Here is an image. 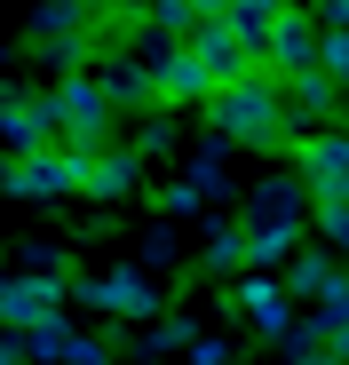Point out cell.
Instances as JSON below:
<instances>
[{
    "mask_svg": "<svg viewBox=\"0 0 349 365\" xmlns=\"http://www.w3.org/2000/svg\"><path fill=\"white\" fill-rule=\"evenodd\" d=\"M207 119L230 135V143H246V151H278L286 135H294V111H286L278 96V72H254V80H230L207 96Z\"/></svg>",
    "mask_w": 349,
    "mask_h": 365,
    "instance_id": "obj_1",
    "label": "cell"
},
{
    "mask_svg": "<svg viewBox=\"0 0 349 365\" xmlns=\"http://www.w3.org/2000/svg\"><path fill=\"white\" fill-rule=\"evenodd\" d=\"M270 72L278 80H302V72H318L325 64V16H310V9H286L278 24H270Z\"/></svg>",
    "mask_w": 349,
    "mask_h": 365,
    "instance_id": "obj_2",
    "label": "cell"
},
{
    "mask_svg": "<svg viewBox=\"0 0 349 365\" xmlns=\"http://www.w3.org/2000/svg\"><path fill=\"white\" fill-rule=\"evenodd\" d=\"M294 167L310 182V199H349V135H302L294 143Z\"/></svg>",
    "mask_w": 349,
    "mask_h": 365,
    "instance_id": "obj_3",
    "label": "cell"
},
{
    "mask_svg": "<svg viewBox=\"0 0 349 365\" xmlns=\"http://www.w3.org/2000/svg\"><path fill=\"white\" fill-rule=\"evenodd\" d=\"M48 103H56V143H95L103 119H111V96H103L95 80H64Z\"/></svg>",
    "mask_w": 349,
    "mask_h": 365,
    "instance_id": "obj_4",
    "label": "cell"
},
{
    "mask_svg": "<svg viewBox=\"0 0 349 365\" xmlns=\"http://www.w3.org/2000/svg\"><path fill=\"white\" fill-rule=\"evenodd\" d=\"M214 88H222V80L207 72L199 48H183V56H167V64H159V96H167V103H207Z\"/></svg>",
    "mask_w": 349,
    "mask_h": 365,
    "instance_id": "obj_5",
    "label": "cell"
},
{
    "mask_svg": "<svg viewBox=\"0 0 349 365\" xmlns=\"http://www.w3.org/2000/svg\"><path fill=\"white\" fill-rule=\"evenodd\" d=\"M135 167H143V151H95V167H88V191H95V199H120V191H135Z\"/></svg>",
    "mask_w": 349,
    "mask_h": 365,
    "instance_id": "obj_6",
    "label": "cell"
},
{
    "mask_svg": "<svg viewBox=\"0 0 349 365\" xmlns=\"http://www.w3.org/2000/svg\"><path fill=\"white\" fill-rule=\"evenodd\" d=\"M278 16H286V0H230V9H222V24L239 40H254V48H270V24Z\"/></svg>",
    "mask_w": 349,
    "mask_h": 365,
    "instance_id": "obj_7",
    "label": "cell"
},
{
    "mask_svg": "<svg viewBox=\"0 0 349 365\" xmlns=\"http://www.w3.org/2000/svg\"><path fill=\"white\" fill-rule=\"evenodd\" d=\"M333 278H341V270H333L325 255H294V270H286V294H302V302H325V294H333Z\"/></svg>",
    "mask_w": 349,
    "mask_h": 365,
    "instance_id": "obj_8",
    "label": "cell"
},
{
    "mask_svg": "<svg viewBox=\"0 0 349 365\" xmlns=\"http://www.w3.org/2000/svg\"><path fill=\"white\" fill-rule=\"evenodd\" d=\"M88 302H103V310H151V286H143L135 270H120V278L88 286Z\"/></svg>",
    "mask_w": 349,
    "mask_h": 365,
    "instance_id": "obj_9",
    "label": "cell"
},
{
    "mask_svg": "<svg viewBox=\"0 0 349 365\" xmlns=\"http://www.w3.org/2000/svg\"><path fill=\"white\" fill-rule=\"evenodd\" d=\"M239 310L262 318V326H286V294H278L270 278H246V286H239Z\"/></svg>",
    "mask_w": 349,
    "mask_h": 365,
    "instance_id": "obj_10",
    "label": "cell"
},
{
    "mask_svg": "<svg viewBox=\"0 0 349 365\" xmlns=\"http://www.w3.org/2000/svg\"><path fill=\"white\" fill-rule=\"evenodd\" d=\"M318 230L333 247H349V199H318Z\"/></svg>",
    "mask_w": 349,
    "mask_h": 365,
    "instance_id": "obj_11",
    "label": "cell"
},
{
    "mask_svg": "<svg viewBox=\"0 0 349 365\" xmlns=\"http://www.w3.org/2000/svg\"><path fill=\"white\" fill-rule=\"evenodd\" d=\"M325 334H333V357L349 365V318H341V326H325Z\"/></svg>",
    "mask_w": 349,
    "mask_h": 365,
    "instance_id": "obj_12",
    "label": "cell"
},
{
    "mask_svg": "<svg viewBox=\"0 0 349 365\" xmlns=\"http://www.w3.org/2000/svg\"><path fill=\"white\" fill-rule=\"evenodd\" d=\"M222 9H230V0H199V16H222Z\"/></svg>",
    "mask_w": 349,
    "mask_h": 365,
    "instance_id": "obj_13",
    "label": "cell"
},
{
    "mask_svg": "<svg viewBox=\"0 0 349 365\" xmlns=\"http://www.w3.org/2000/svg\"><path fill=\"white\" fill-rule=\"evenodd\" d=\"M310 365H341V357H310Z\"/></svg>",
    "mask_w": 349,
    "mask_h": 365,
    "instance_id": "obj_14",
    "label": "cell"
}]
</instances>
